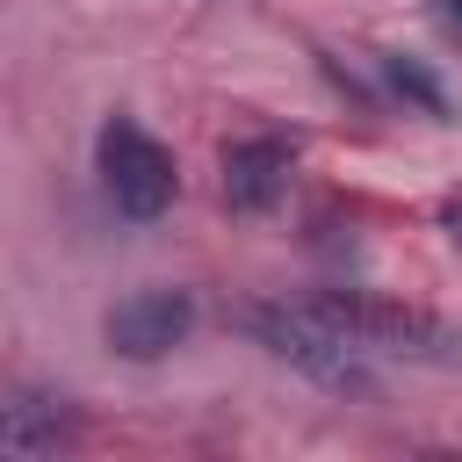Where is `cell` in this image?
Segmentation results:
<instances>
[{
	"label": "cell",
	"mask_w": 462,
	"mask_h": 462,
	"mask_svg": "<svg viewBox=\"0 0 462 462\" xmlns=\"http://www.w3.org/2000/svg\"><path fill=\"white\" fill-rule=\"evenodd\" d=\"M361 361L368 354H404V361H433V368H455L462 361V332L419 303H397V296H368V289H325V296H303Z\"/></svg>",
	"instance_id": "obj_1"
},
{
	"label": "cell",
	"mask_w": 462,
	"mask_h": 462,
	"mask_svg": "<svg viewBox=\"0 0 462 462\" xmlns=\"http://www.w3.org/2000/svg\"><path fill=\"white\" fill-rule=\"evenodd\" d=\"M238 325L267 346V354H282L289 368H303V375H318L325 390H361L368 383V368H361V354L310 310V303H245L238 310Z\"/></svg>",
	"instance_id": "obj_2"
},
{
	"label": "cell",
	"mask_w": 462,
	"mask_h": 462,
	"mask_svg": "<svg viewBox=\"0 0 462 462\" xmlns=\"http://www.w3.org/2000/svg\"><path fill=\"white\" fill-rule=\"evenodd\" d=\"M94 159H101V188H108V202H116L130 224H152V217H166V209H173L180 173H173V152H166L144 123H130V116L101 123Z\"/></svg>",
	"instance_id": "obj_3"
},
{
	"label": "cell",
	"mask_w": 462,
	"mask_h": 462,
	"mask_svg": "<svg viewBox=\"0 0 462 462\" xmlns=\"http://www.w3.org/2000/svg\"><path fill=\"white\" fill-rule=\"evenodd\" d=\"M101 332H108V346L123 361H159V354H173L195 332V296L188 289H137V296H123L108 310Z\"/></svg>",
	"instance_id": "obj_4"
},
{
	"label": "cell",
	"mask_w": 462,
	"mask_h": 462,
	"mask_svg": "<svg viewBox=\"0 0 462 462\" xmlns=\"http://www.w3.org/2000/svg\"><path fill=\"white\" fill-rule=\"evenodd\" d=\"M289 166H296V144L289 137H238L224 152V202L245 209V217L274 209L282 188H289Z\"/></svg>",
	"instance_id": "obj_5"
},
{
	"label": "cell",
	"mask_w": 462,
	"mask_h": 462,
	"mask_svg": "<svg viewBox=\"0 0 462 462\" xmlns=\"http://www.w3.org/2000/svg\"><path fill=\"white\" fill-rule=\"evenodd\" d=\"M72 440V404L51 390H7L0 397V455H51Z\"/></svg>",
	"instance_id": "obj_6"
},
{
	"label": "cell",
	"mask_w": 462,
	"mask_h": 462,
	"mask_svg": "<svg viewBox=\"0 0 462 462\" xmlns=\"http://www.w3.org/2000/svg\"><path fill=\"white\" fill-rule=\"evenodd\" d=\"M383 79H390L397 94H411L426 116H448V94H440V79H433L426 65H411V58H383Z\"/></svg>",
	"instance_id": "obj_7"
},
{
	"label": "cell",
	"mask_w": 462,
	"mask_h": 462,
	"mask_svg": "<svg viewBox=\"0 0 462 462\" xmlns=\"http://www.w3.org/2000/svg\"><path fill=\"white\" fill-rule=\"evenodd\" d=\"M448 238H455V245H462V195H455V202H448Z\"/></svg>",
	"instance_id": "obj_8"
},
{
	"label": "cell",
	"mask_w": 462,
	"mask_h": 462,
	"mask_svg": "<svg viewBox=\"0 0 462 462\" xmlns=\"http://www.w3.org/2000/svg\"><path fill=\"white\" fill-rule=\"evenodd\" d=\"M448 22H455V29H462V0H448Z\"/></svg>",
	"instance_id": "obj_9"
}]
</instances>
